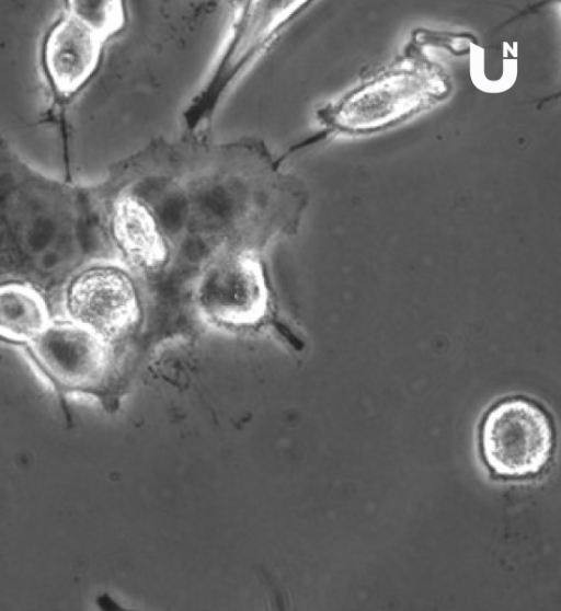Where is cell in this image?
<instances>
[{
    "mask_svg": "<svg viewBox=\"0 0 561 611\" xmlns=\"http://www.w3.org/2000/svg\"><path fill=\"white\" fill-rule=\"evenodd\" d=\"M112 229L116 242L133 261L153 265L163 258L164 247L154 220L136 199L123 197L116 201Z\"/></svg>",
    "mask_w": 561,
    "mask_h": 611,
    "instance_id": "8",
    "label": "cell"
},
{
    "mask_svg": "<svg viewBox=\"0 0 561 611\" xmlns=\"http://www.w3.org/2000/svg\"><path fill=\"white\" fill-rule=\"evenodd\" d=\"M137 299L128 276L108 265L80 269L67 284L59 316L113 344L136 320Z\"/></svg>",
    "mask_w": 561,
    "mask_h": 611,
    "instance_id": "5",
    "label": "cell"
},
{
    "mask_svg": "<svg viewBox=\"0 0 561 611\" xmlns=\"http://www.w3.org/2000/svg\"><path fill=\"white\" fill-rule=\"evenodd\" d=\"M55 312L47 297L23 283L0 285V339L24 347L53 321Z\"/></svg>",
    "mask_w": 561,
    "mask_h": 611,
    "instance_id": "7",
    "label": "cell"
},
{
    "mask_svg": "<svg viewBox=\"0 0 561 611\" xmlns=\"http://www.w3.org/2000/svg\"><path fill=\"white\" fill-rule=\"evenodd\" d=\"M552 440L548 414L523 397H511L494 405L481 430L485 461L495 473L505 476L538 472L549 459Z\"/></svg>",
    "mask_w": 561,
    "mask_h": 611,
    "instance_id": "4",
    "label": "cell"
},
{
    "mask_svg": "<svg viewBox=\"0 0 561 611\" xmlns=\"http://www.w3.org/2000/svg\"><path fill=\"white\" fill-rule=\"evenodd\" d=\"M266 301L260 267L248 255L229 256L214 263L197 288L201 312L226 325L256 322L265 312Z\"/></svg>",
    "mask_w": 561,
    "mask_h": 611,
    "instance_id": "6",
    "label": "cell"
},
{
    "mask_svg": "<svg viewBox=\"0 0 561 611\" xmlns=\"http://www.w3.org/2000/svg\"><path fill=\"white\" fill-rule=\"evenodd\" d=\"M61 402L91 396L112 403L117 365L112 344L62 316L22 347Z\"/></svg>",
    "mask_w": 561,
    "mask_h": 611,
    "instance_id": "2",
    "label": "cell"
},
{
    "mask_svg": "<svg viewBox=\"0 0 561 611\" xmlns=\"http://www.w3.org/2000/svg\"><path fill=\"white\" fill-rule=\"evenodd\" d=\"M80 198L75 186L37 173L0 141V285L28 284L58 309L67 284L83 268Z\"/></svg>",
    "mask_w": 561,
    "mask_h": 611,
    "instance_id": "1",
    "label": "cell"
},
{
    "mask_svg": "<svg viewBox=\"0 0 561 611\" xmlns=\"http://www.w3.org/2000/svg\"><path fill=\"white\" fill-rule=\"evenodd\" d=\"M118 1H68L41 49L44 77L56 100L80 92L100 62L104 42L123 26Z\"/></svg>",
    "mask_w": 561,
    "mask_h": 611,
    "instance_id": "3",
    "label": "cell"
}]
</instances>
